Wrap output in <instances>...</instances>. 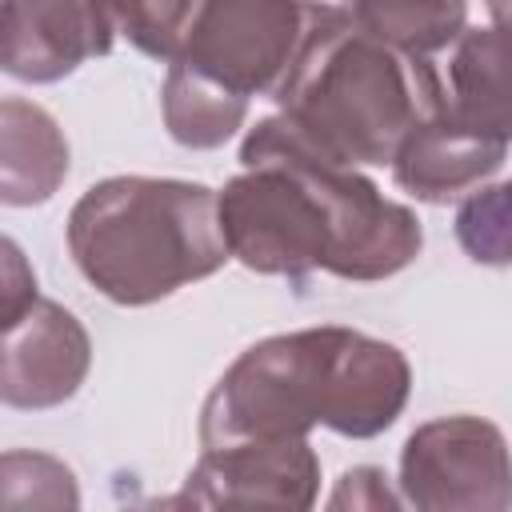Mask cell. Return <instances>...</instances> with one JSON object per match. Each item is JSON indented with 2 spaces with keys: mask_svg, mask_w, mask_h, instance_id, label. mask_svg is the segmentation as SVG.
<instances>
[{
  "mask_svg": "<svg viewBox=\"0 0 512 512\" xmlns=\"http://www.w3.org/2000/svg\"><path fill=\"white\" fill-rule=\"evenodd\" d=\"M244 172L216 192V220L232 260L260 276L388 280L404 272L424 228L408 204L388 200L360 168L304 144L284 116H264L240 144Z\"/></svg>",
  "mask_w": 512,
  "mask_h": 512,
  "instance_id": "obj_1",
  "label": "cell"
},
{
  "mask_svg": "<svg viewBox=\"0 0 512 512\" xmlns=\"http://www.w3.org/2000/svg\"><path fill=\"white\" fill-rule=\"evenodd\" d=\"M412 392L408 356L368 332L316 324L244 348L200 408V444L292 440L316 424L372 440L396 424Z\"/></svg>",
  "mask_w": 512,
  "mask_h": 512,
  "instance_id": "obj_2",
  "label": "cell"
},
{
  "mask_svg": "<svg viewBox=\"0 0 512 512\" xmlns=\"http://www.w3.org/2000/svg\"><path fill=\"white\" fill-rule=\"evenodd\" d=\"M276 116L336 164H388L400 140L444 112L428 56H408L360 32L340 4L308 0L296 56L272 88Z\"/></svg>",
  "mask_w": 512,
  "mask_h": 512,
  "instance_id": "obj_3",
  "label": "cell"
},
{
  "mask_svg": "<svg viewBox=\"0 0 512 512\" xmlns=\"http://www.w3.org/2000/svg\"><path fill=\"white\" fill-rule=\"evenodd\" d=\"M80 276L124 308L156 304L208 280L232 256L216 220V188L172 176H108L68 212Z\"/></svg>",
  "mask_w": 512,
  "mask_h": 512,
  "instance_id": "obj_4",
  "label": "cell"
},
{
  "mask_svg": "<svg viewBox=\"0 0 512 512\" xmlns=\"http://www.w3.org/2000/svg\"><path fill=\"white\" fill-rule=\"evenodd\" d=\"M308 24V0H196L176 64L252 100L272 96Z\"/></svg>",
  "mask_w": 512,
  "mask_h": 512,
  "instance_id": "obj_5",
  "label": "cell"
},
{
  "mask_svg": "<svg viewBox=\"0 0 512 512\" xmlns=\"http://www.w3.org/2000/svg\"><path fill=\"white\" fill-rule=\"evenodd\" d=\"M400 500L420 512H508V444L492 420L456 412L420 424L400 448Z\"/></svg>",
  "mask_w": 512,
  "mask_h": 512,
  "instance_id": "obj_6",
  "label": "cell"
},
{
  "mask_svg": "<svg viewBox=\"0 0 512 512\" xmlns=\"http://www.w3.org/2000/svg\"><path fill=\"white\" fill-rule=\"evenodd\" d=\"M320 496V456L308 436L244 440L204 448L168 504L192 508H292L304 512Z\"/></svg>",
  "mask_w": 512,
  "mask_h": 512,
  "instance_id": "obj_7",
  "label": "cell"
},
{
  "mask_svg": "<svg viewBox=\"0 0 512 512\" xmlns=\"http://www.w3.org/2000/svg\"><path fill=\"white\" fill-rule=\"evenodd\" d=\"M92 368V336L72 308L36 296L0 328V404L20 412L60 408Z\"/></svg>",
  "mask_w": 512,
  "mask_h": 512,
  "instance_id": "obj_8",
  "label": "cell"
},
{
  "mask_svg": "<svg viewBox=\"0 0 512 512\" xmlns=\"http://www.w3.org/2000/svg\"><path fill=\"white\" fill-rule=\"evenodd\" d=\"M112 44L108 0H0V68L24 84H56Z\"/></svg>",
  "mask_w": 512,
  "mask_h": 512,
  "instance_id": "obj_9",
  "label": "cell"
},
{
  "mask_svg": "<svg viewBox=\"0 0 512 512\" xmlns=\"http://www.w3.org/2000/svg\"><path fill=\"white\" fill-rule=\"evenodd\" d=\"M504 160H508V140L472 132L452 116L436 112L400 140L388 164H392V180L408 196L424 204H448L488 184L504 168Z\"/></svg>",
  "mask_w": 512,
  "mask_h": 512,
  "instance_id": "obj_10",
  "label": "cell"
},
{
  "mask_svg": "<svg viewBox=\"0 0 512 512\" xmlns=\"http://www.w3.org/2000/svg\"><path fill=\"white\" fill-rule=\"evenodd\" d=\"M72 148L56 116L24 96H0V204H48L68 180Z\"/></svg>",
  "mask_w": 512,
  "mask_h": 512,
  "instance_id": "obj_11",
  "label": "cell"
},
{
  "mask_svg": "<svg viewBox=\"0 0 512 512\" xmlns=\"http://www.w3.org/2000/svg\"><path fill=\"white\" fill-rule=\"evenodd\" d=\"M448 72L444 84V116L456 124L512 140V88H508V32L504 24L484 28H460V36L448 44Z\"/></svg>",
  "mask_w": 512,
  "mask_h": 512,
  "instance_id": "obj_12",
  "label": "cell"
},
{
  "mask_svg": "<svg viewBox=\"0 0 512 512\" xmlns=\"http://www.w3.org/2000/svg\"><path fill=\"white\" fill-rule=\"evenodd\" d=\"M160 112H164L168 136L180 148L208 152L236 136V128L248 116V100L176 60H168V76L160 88Z\"/></svg>",
  "mask_w": 512,
  "mask_h": 512,
  "instance_id": "obj_13",
  "label": "cell"
},
{
  "mask_svg": "<svg viewBox=\"0 0 512 512\" xmlns=\"http://www.w3.org/2000/svg\"><path fill=\"white\" fill-rule=\"evenodd\" d=\"M340 12L360 32L408 56L444 52L468 24V0H340Z\"/></svg>",
  "mask_w": 512,
  "mask_h": 512,
  "instance_id": "obj_14",
  "label": "cell"
},
{
  "mask_svg": "<svg viewBox=\"0 0 512 512\" xmlns=\"http://www.w3.org/2000/svg\"><path fill=\"white\" fill-rule=\"evenodd\" d=\"M0 508H80L76 472L52 452H0Z\"/></svg>",
  "mask_w": 512,
  "mask_h": 512,
  "instance_id": "obj_15",
  "label": "cell"
},
{
  "mask_svg": "<svg viewBox=\"0 0 512 512\" xmlns=\"http://www.w3.org/2000/svg\"><path fill=\"white\" fill-rule=\"evenodd\" d=\"M508 184H480L468 196H460L456 208V240L476 264L504 268L512 256V232H508Z\"/></svg>",
  "mask_w": 512,
  "mask_h": 512,
  "instance_id": "obj_16",
  "label": "cell"
},
{
  "mask_svg": "<svg viewBox=\"0 0 512 512\" xmlns=\"http://www.w3.org/2000/svg\"><path fill=\"white\" fill-rule=\"evenodd\" d=\"M108 4H112L116 36H128L132 48L156 60L176 56L196 8V0H108Z\"/></svg>",
  "mask_w": 512,
  "mask_h": 512,
  "instance_id": "obj_17",
  "label": "cell"
},
{
  "mask_svg": "<svg viewBox=\"0 0 512 512\" xmlns=\"http://www.w3.org/2000/svg\"><path fill=\"white\" fill-rule=\"evenodd\" d=\"M40 296L36 288V268L24 256V248L0 232V328L12 324L32 300Z\"/></svg>",
  "mask_w": 512,
  "mask_h": 512,
  "instance_id": "obj_18",
  "label": "cell"
},
{
  "mask_svg": "<svg viewBox=\"0 0 512 512\" xmlns=\"http://www.w3.org/2000/svg\"><path fill=\"white\" fill-rule=\"evenodd\" d=\"M404 500L388 488V476L372 464L348 468L336 480V492L328 496V508H400Z\"/></svg>",
  "mask_w": 512,
  "mask_h": 512,
  "instance_id": "obj_19",
  "label": "cell"
}]
</instances>
